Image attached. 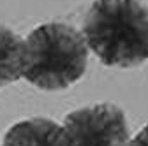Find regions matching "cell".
<instances>
[{
	"label": "cell",
	"mask_w": 148,
	"mask_h": 146,
	"mask_svg": "<svg viewBox=\"0 0 148 146\" xmlns=\"http://www.w3.org/2000/svg\"><path fill=\"white\" fill-rule=\"evenodd\" d=\"M81 33L106 67L132 69L148 60V7L139 0H95Z\"/></svg>",
	"instance_id": "cell-1"
},
{
	"label": "cell",
	"mask_w": 148,
	"mask_h": 146,
	"mask_svg": "<svg viewBox=\"0 0 148 146\" xmlns=\"http://www.w3.org/2000/svg\"><path fill=\"white\" fill-rule=\"evenodd\" d=\"M88 53L85 35L72 25H39L25 39L23 79L46 92L65 90L86 72Z\"/></svg>",
	"instance_id": "cell-2"
},
{
	"label": "cell",
	"mask_w": 148,
	"mask_h": 146,
	"mask_svg": "<svg viewBox=\"0 0 148 146\" xmlns=\"http://www.w3.org/2000/svg\"><path fill=\"white\" fill-rule=\"evenodd\" d=\"M62 129L67 146H127L132 137L123 109L111 102L74 109Z\"/></svg>",
	"instance_id": "cell-3"
},
{
	"label": "cell",
	"mask_w": 148,
	"mask_h": 146,
	"mask_svg": "<svg viewBox=\"0 0 148 146\" xmlns=\"http://www.w3.org/2000/svg\"><path fill=\"white\" fill-rule=\"evenodd\" d=\"M0 146H67V144L60 123L44 116H35L14 123L4 134Z\"/></svg>",
	"instance_id": "cell-4"
},
{
	"label": "cell",
	"mask_w": 148,
	"mask_h": 146,
	"mask_svg": "<svg viewBox=\"0 0 148 146\" xmlns=\"http://www.w3.org/2000/svg\"><path fill=\"white\" fill-rule=\"evenodd\" d=\"M25 70V39L0 25V88L16 83Z\"/></svg>",
	"instance_id": "cell-5"
},
{
	"label": "cell",
	"mask_w": 148,
	"mask_h": 146,
	"mask_svg": "<svg viewBox=\"0 0 148 146\" xmlns=\"http://www.w3.org/2000/svg\"><path fill=\"white\" fill-rule=\"evenodd\" d=\"M127 146H148V125H145L136 136H132Z\"/></svg>",
	"instance_id": "cell-6"
}]
</instances>
